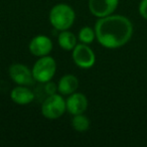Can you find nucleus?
<instances>
[{
    "mask_svg": "<svg viewBox=\"0 0 147 147\" xmlns=\"http://www.w3.org/2000/svg\"><path fill=\"white\" fill-rule=\"evenodd\" d=\"M96 38L107 49H118L125 45L133 34L132 22L123 15L101 17L95 24Z\"/></svg>",
    "mask_w": 147,
    "mask_h": 147,
    "instance_id": "nucleus-1",
    "label": "nucleus"
},
{
    "mask_svg": "<svg viewBox=\"0 0 147 147\" xmlns=\"http://www.w3.org/2000/svg\"><path fill=\"white\" fill-rule=\"evenodd\" d=\"M76 14L71 6L67 4H57L49 12V21L57 30H67L75 22Z\"/></svg>",
    "mask_w": 147,
    "mask_h": 147,
    "instance_id": "nucleus-2",
    "label": "nucleus"
},
{
    "mask_svg": "<svg viewBox=\"0 0 147 147\" xmlns=\"http://www.w3.org/2000/svg\"><path fill=\"white\" fill-rule=\"evenodd\" d=\"M57 71V63L51 57H39L32 67L34 81L38 83H49L53 78Z\"/></svg>",
    "mask_w": 147,
    "mask_h": 147,
    "instance_id": "nucleus-3",
    "label": "nucleus"
},
{
    "mask_svg": "<svg viewBox=\"0 0 147 147\" xmlns=\"http://www.w3.org/2000/svg\"><path fill=\"white\" fill-rule=\"evenodd\" d=\"M65 110H67L65 101L63 99L61 95H49L41 105V113L43 117L51 120L61 117Z\"/></svg>",
    "mask_w": 147,
    "mask_h": 147,
    "instance_id": "nucleus-4",
    "label": "nucleus"
},
{
    "mask_svg": "<svg viewBox=\"0 0 147 147\" xmlns=\"http://www.w3.org/2000/svg\"><path fill=\"white\" fill-rule=\"evenodd\" d=\"M73 59L81 69H90L95 65L96 57L94 51L88 47V45L80 43L73 49Z\"/></svg>",
    "mask_w": 147,
    "mask_h": 147,
    "instance_id": "nucleus-5",
    "label": "nucleus"
},
{
    "mask_svg": "<svg viewBox=\"0 0 147 147\" xmlns=\"http://www.w3.org/2000/svg\"><path fill=\"white\" fill-rule=\"evenodd\" d=\"M11 80L19 86H30L34 82L32 71L22 63H13L9 67Z\"/></svg>",
    "mask_w": 147,
    "mask_h": 147,
    "instance_id": "nucleus-6",
    "label": "nucleus"
},
{
    "mask_svg": "<svg viewBox=\"0 0 147 147\" xmlns=\"http://www.w3.org/2000/svg\"><path fill=\"white\" fill-rule=\"evenodd\" d=\"M118 4L119 0H89V9L93 15L101 18L112 14Z\"/></svg>",
    "mask_w": 147,
    "mask_h": 147,
    "instance_id": "nucleus-7",
    "label": "nucleus"
},
{
    "mask_svg": "<svg viewBox=\"0 0 147 147\" xmlns=\"http://www.w3.org/2000/svg\"><path fill=\"white\" fill-rule=\"evenodd\" d=\"M29 51L35 57H45L53 49V42L51 38L45 35H36L29 42Z\"/></svg>",
    "mask_w": 147,
    "mask_h": 147,
    "instance_id": "nucleus-8",
    "label": "nucleus"
},
{
    "mask_svg": "<svg viewBox=\"0 0 147 147\" xmlns=\"http://www.w3.org/2000/svg\"><path fill=\"white\" fill-rule=\"evenodd\" d=\"M65 106L69 114H84V112L88 108V99L82 93L75 92L69 95V98L65 100Z\"/></svg>",
    "mask_w": 147,
    "mask_h": 147,
    "instance_id": "nucleus-9",
    "label": "nucleus"
},
{
    "mask_svg": "<svg viewBox=\"0 0 147 147\" xmlns=\"http://www.w3.org/2000/svg\"><path fill=\"white\" fill-rule=\"evenodd\" d=\"M10 98L14 103L18 105H27L34 99V94L27 88V86H17L12 89L10 93Z\"/></svg>",
    "mask_w": 147,
    "mask_h": 147,
    "instance_id": "nucleus-10",
    "label": "nucleus"
},
{
    "mask_svg": "<svg viewBox=\"0 0 147 147\" xmlns=\"http://www.w3.org/2000/svg\"><path fill=\"white\" fill-rule=\"evenodd\" d=\"M79 88V80L74 75H65L59 80L57 90L61 95H71Z\"/></svg>",
    "mask_w": 147,
    "mask_h": 147,
    "instance_id": "nucleus-11",
    "label": "nucleus"
},
{
    "mask_svg": "<svg viewBox=\"0 0 147 147\" xmlns=\"http://www.w3.org/2000/svg\"><path fill=\"white\" fill-rule=\"evenodd\" d=\"M59 47L65 51H73L77 45V37L73 32L67 30H63L57 37Z\"/></svg>",
    "mask_w": 147,
    "mask_h": 147,
    "instance_id": "nucleus-12",
    "label": "nucleus"
},
{
    "mask_svg": "<svg viewBox=\"0 0 147 147\" xmlns=\"http://www.w3.org/2000/svg\"><path fill=\"white\" fill-rule=\"evenodd\" d=\"M71 126L78 132H85L90 127V120L83 114L74 115L71 119Z\"/></svg>",
    "mask_w": 147,
    "mask_h": 147,
    "instance_id": "nucleus-13",
    "label": "nucleus"
},
{
    "mask_svg": "<svg viewBox=\"0 0 147 147\" xmlns=\"http://www.w3.org/2000/svg\"><path fill=\"white\" fill-rule=\"evenodd\" d=\"M95 38H96V32L92 27L84 26L79 31V39L82 43L90 45L94 41Z\"/></svg>",
    "mask_w": 147,
    "mask_h": 147,
    "instance_id": "nucleus-14",
    "label": "nucleus"
},
{
    "mask_svg": "<svg viewBox=\"0 0 147 147\" xmlns=\"http://www.w3.org/2000/svg\"><path fill=\"white\" fill-rule=\"evenodd\" d=\"M139 13L144 19L147 20V0H142L139 4Z\"/></svg>",
    "mask_w": 147,
    "mask_h": 147,
    "instance_id": "nucleus-15",
    "label": "nucleus"
}]
</instances>
